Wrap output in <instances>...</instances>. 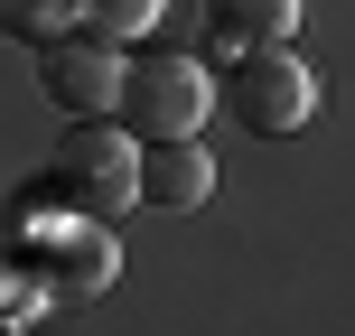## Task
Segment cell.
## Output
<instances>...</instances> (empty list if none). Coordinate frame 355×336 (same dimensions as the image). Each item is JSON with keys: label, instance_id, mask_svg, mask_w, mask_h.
<instances>
[{"label": "cell", "instance_id": "cell-2", "mask_svg": "<svg viewBox=\"0 0 355 336\" xmlns=\"http://www.w3.org/2000/svg\"><path fill=\"white\" fill-rule=\"evenodd\" d=\"M10 271H28L47 299H94V290L122 281V243H112L103 215H19Z\"/></svg>", "mask_w": 355, "mask_h": 336}, {"label": "cell", "instance_id": "cell-9", "mask_svg": "<svg viewBox=\"0 0 355 336\" xmlns=\"http://www.w3.org/2000/svg\"><path fill=\"white\" fill-rule=\"evenodd\" d=\"M159 10H168V0H85V19H94V28H112V37L159 28Z\"/></svg>", "mask_w": 355, "mask_h": 336}, {"label": "cell", "instance_id": "cell-4", "mask_svg": "<svg viewBox=\"0 0 355 336\" xmlns=\"http://www.w3.org/2000/svg\"><path fill=\"white\" fill-rule=\"evenodd\" d=\"M131 37L112 28H56L47 47H37V85H47V103L66 112V122H103V112H122V75H131Z\"/></svg>", "mask_w": 355, "mask_h": 336}, {"label": "cell", "instance_id": "cell-1", "mask_svg": "<svg viewBox=\"0 0 355 336\" xmlns=\"http://www.w3.org/2000/svg\"><path fill=\"white\" fill-rule=\"evenodd\" d=\"M131 196H141V159H131L122 131L103 122H75L56 131V159L19 187V215H131Z\"/></svg>", "mask_w": 355, "mask_h": 336}, {"label": "cell", "instance_id": "cell-5", "mask_svg": "<svg viewBox=\"0 0 355 336\" xmlns=\"http://www.w3.org/2000/svg\"><path fill=\"white\" fill-rule=\"evenodd\" d=\"M206 122V66L196 56H131L122 75V131H141V141H187V131Z\"/></svg>", "mask_w": 355, "mask_h": 336}, {"label": "cell", "instance_id": "cell-10", "mask_svg": "<svg viewBox=\"0 0 355 336\" xmlns=\"http://www.w3.org/2000/svg\"><path fill=\"white\" fill-rule=\"evenodd\" d=\"M37 299H47V290H37L28 271H10V290H0V308H10V327H19V318H37Z\"/></svg>", "mask_w": 355, "mask_h": 336}, {"label": "cell", "instance_id": "cell-8", "mask_svg": "<svg viewBox=\"0 0 355 336\" xmlns=\"http://www.w3.org/2000/svg\"><path fill=\"white\" fill-rule=\"evenodd\" d=\"M75 10H85V0H0V28L28 37V47H47L56 28H75Z\"/></svg>", "mask_w": 355, "mask_h": 336}, {"label": "cell", "instance_id": "cell-3", "mask_svg": "<svg viewBox=\"0 0 355 336\" xmlns=\"http://www.w3.org/2000/svg\"><path fill=\"white\" fill-rule=\"evenodd\" d=\"M215 103H225V122L252 131V141H290V131L318 122V75H309V56H290V47H234Z\"/></svg>", "mask_w": 355, "mask_h": 336}, {"label": "cell", "instance_id": "cell-6", "mask_svg": "<svg viewBox=\"0 0 355 336\" xmlns=\"http://www.w3.org/2000/svg\"><path fill=\"white\" fill-rule=\"evenodd\" d=\"M215 196V159L196 141H141V206L159 215H196Z\"/></svg>", "mask_w": 355, "mask_h": 336}, {"label": "cell", "instance_id": "cell-7", "mask_svg": "<svg viewBox=\"0 0 355 336\" xmlns=\"http://www.w3.org/2000/svg\"><path fill=\"white\" fill-rule=\"evenodd\" d=\"M290 28H300V0H206L215 56H234V47H290Z\"/></svg>", "mask_w": 355, "mask_h": 336}]
</instances>
